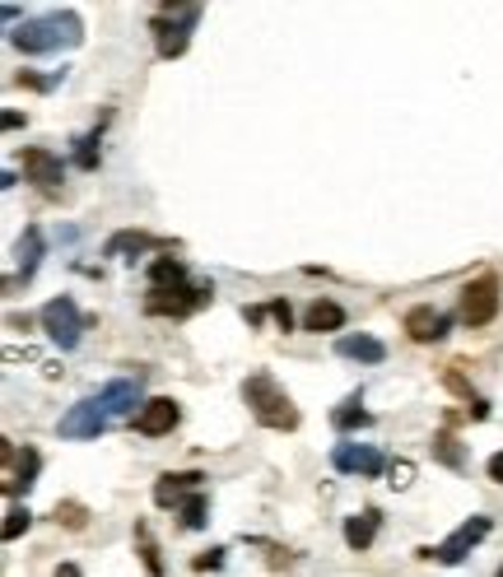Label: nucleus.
Listing matches in <instances>:
<instances>
[{"instance_id": "9d476101", "label": "nucleus", "mask_w": 503, "mask_h": 577, "mask_svg": "<svg viewBox=\"0 0 503 577\" xmlns=\"http://www.w3.org/2000/svg\"><path fill=\"white\" fill-rule=\"evenodd\" d=\"M401 326H406V336L415 340V345H434V340H443L452 331V317L438 312L434 303H415V308L401 317Z\"/></svg>"}, {"instance_id": "393cba45", "label": "nucleus", "mask_w": 503, "mask_h": 577, "mask_svg": "<svg viewBox=\"0 0 503 577\" xmlns=\"http://www.w3.org/2000/svg\"><path fill=\"white\" fill-rule=\"evenodd\" d=\"M75 145H80V149H75V163H80V168H84V173H94V168H98V131L94 135H80V140H75Z\"/></svg>"}, {"instance_id": "423d86ee", "label": "nucleus", "mask_w": 503, "mask_h": 577, "mask_svg": "<svg viewBox=\"0 0 503 577\" xmlns=\"http://www.w3.org/2000/svg\"><path fill=\"white\" fill-rule=\"evenodd\" d=\"M490 531H494L490 517H466V522L457 526V531H452V536L443 540V545H424V550H415V559H438V564H448V568H452V564H462L466 554L476 550V545H480L485 536H490Z\"/></svg>"}, {"instance_id": "39448f33", "label": "nucleus", "mask_w": 503, "mask_h": 577, "mask_svg": "<svg viewBox=\"0 0 503 577\" xmlns=\"http://www.w3.org/2000/svg\"><path fill=\"white\" fill-rule=\"evenodd\" d=\"M38 322H42V331H47V340H52L56 349H75L80 336H84V317H80V308H75V298L70 294L47 298L42 312H38Z\"/></svg>"}, {"instance_id": "a211bd4d", "label": "nucleus", "mask_w": 503, "mask_h": 577, "mask_svg": "<svg viewBox=\"0 0 503 577\" xmlns=\"http://www.w3.org/2000/svg\"><path fill=\"white\" fill-rule=\"evenodd\" d=\"M331 424H336L340 433H354V429H368V424H373V415L364 410V401H359V396H350L345 405H336V410H331Z\"/></svg>"}, {"instance_id": "7c9ffc66", "label": "nucleus", "mask_w": 503, "mask_h": 577, "mask_svg": "<svg viewBox=\"0 0 503 577\" xmlns=\"http://www.w3.org/2000/svg\"><path fill=\"white\" fill-rule=\"evenodd\" d=\"M56 577H80V568H75V564H61V568H56Z\"/></svg>"}, {"instance_id": "a878e982", "label": "nucleus", "mask_w": 503, "mask_h": 577, "mask_svg": "<svg viewBox=\"0 0 503 577\" xmlns=\"http://www.w3.org/2000/svg\"><path fill=\"white\" fill-rule=\"evenodd\" d=\"M84 517H89V512H84L80 503H56V522H66L70 531H80V526H84Z\"/></svg>"}, {"instance_id": "f3484780", "label": "nucleus", "mask_w": 503, "mask_h": 577, "mask_svg": "<svg viewBox=\"0 0 503 577\" xmlns=\"http://www.w3.org/2000/svg\"><path fill=\"white\" fill-rule=\"evenodd\" d=\"M340 326H345V308L331 303V298H317L313 308L303 312V331H317V336H322V331H340Z\"/></svg>"}, {"instance_id": "5701e85b", "label": "nucleus", "mask_w": 503, "mask_h": 577, "mask_svg": "<svg viewBox=\"0 0 503 577\" xmlns=\"http://www.w3.org/2000/svg\"><path fill=\"white\" fill-rule=\"evenodd\" d=\"M136 536H140V559H145L150 577H164V559H159V545L150 540V526L140 522V526H136Z\"/></svg>"}, {"instance_id": "2f4dec72", "label": "nucleus", "mask_w": 503, "mask_h": 577, "mask_svg": "<svg viewBox=\"0 0 503 577\" xmlns=\"http://www.w3.org/2000/svg\"><path fill=\"white\" fill-rule=\"evenodd\" d=\"M494 577H503V568H499V573H494Z\"/></svg>"}, {"instance_id": "9b49d317", "label": "nucleus", "mask_w": 503, "mask_h": 577, "mask_svg": "<svg viewBox=\"0 0 503 577\" xmlns=\"http://www.w3.org/2000/svg\"><path fill=\"white\" fill-rule=\"evenodd\" d=\"M24 173L28 182L38 191H47V196H56L61 191V182H66V168H61V159H56L52 149H42V145H28L24 149Z\"/></svg>"}, {"instance_id": "20e7f679", "label": "nucleus", "mask_w": 503, "mask_h": 577, "mask_svg": "<svg viewBox=\"0 0 503 577\" xmlns=\"http://www.w3.org/2000/svg\"><path fill=\"white\" fill-rule=\"evenodd\" d=\"M196 19H201V5H164L159 10V19H154V47H159L164 61L187 52V33Z\"/></svg>"}, {"instance_id": "f8f14e48", "label": "nucleus", "mask_w": 503, "mask_h": 577, "mask_svg": "<svg viewBox=\"0 0 503 577\" xmlns=\"http://www.w3.org/2000/svg\"><path fill=\"white\" fill-rule=\"evenodd\" d=\"M177 419H182V405H177L173 396H154V401H145L136 410V433H145V438H164V433L177 429Z\"/></svg>"}, {"instance_id": "1a4fd4ad", "label": "nucleus", "mask_w": 503, "mask_h": 577, "mask_svg": "<svg viewBox=\"0 0 503 577\" xmlns=\"http://www.w3.org/2000/svg\"><path fill=\"white\" fill-rule=\"evenodd\" d=\"M215 298V289H150V298H145V312H154V317H191L196 308H205Z\"/></svg>"}, {"instance_id": "412c9836", "label": "nucleus", "mask_w": 503, "mask_h": 577, "mask_svg": "<svg viewBox=\"0 0 503 577\" xmlns=\"http://www.w3.org/2000/svg\"><path fill=\"white\" fill-rule=\"evenodd\" d=\"M150 247H168V242L150 238V233H117L108 242V256H122V252H150Z\"/></svg>"}, {"instance_id": "f03ea898", "label": "nucleus", "mask_w": 503, "mask_h": 577, "mask_svg": "<svg viewBox=\"0 0 503 577\" xmlns=\"http://www.w3.org/2000/svg\"><path fill=\"white\" fill-rule=\"evenodd\" d=\"M10 42L28 56H47V52H61V47H80L84 24L75 10H52V14H42V19H28V24L10 28Z\"/></svg>"}, {"instance_id": "aec40b11", "label": "nucleus", "mask_w": 503, "mask_h": 577, "mask_svg": "<svg viewBox=\"0 0 503 577\" xmlns=\"http://www.w3.org/2000/svg\"><path fill=\"white\" fill-rule=\"evenodd\" d=\"M182 280H187V270L173 256H159L150 266V289H182Z\"/></svg>"}, {"instance_id": "4468645a", "label": "nucleus", "mask_w": 503, "mask_h": 577, "mask_svg": "<svg viewBox=\"0 0 503 577\" xmlns=\"http://www.w3.org/2000/svg\"><path fill=\"white\" fill-rule=\"evenodd\" d=\"M336 354L340 359H350V363H382L387 359V345H382L378 336H364V331H359V336H340Z\"/></svg>"}, {"instance_id": "0eeeda50", "label": "nucleus", "mask_w": 503, "mask_h": 577, "mask_svg": "<svg viewBox=\"0 0 503 577\" xmlns=\"http://www.w3.org/2000/svg\"><path fill=\"white\" fill-rule=\"evenodd\" d=\"M499 303H503L499 280H494V275H480V280H471L462 289V322L466 326H490L494 317H499Z\"/></svg>"}, {"instance_id": "6ab92c4d", "label": "nucleus", "mask_w": 503, "mask_h": 577, "mask_svg": "<svg viewBox=\"0 0 503 577\" xmlns=\"http://www.w3.org/2000/svg\"><path fill=\"white\" fill-rule=\"evenodd\" d=\"M14 461H19V466H14V480L5 484V494H28V489H33V475H38V466H42V457L33 452V447H24Z\"/></svg>"}, {"instance_id": "f257e3e1", "label": "nucleus", "mask_w": 503, "mask_h": 577, "mask_svg": "<svg viewBox=\"0 0 503 577\" xmlns=\"http://www.w3.org/2000/svg\"><path fill=\"white\" fill-rule=\"evenodd\" d=\"M131 405H140V382L112 377L108 387H98L94 396L70 405L66 415H61V424H56V433L61 438H98V433H108L112 419L131 415Z\"/></svg>"}, {"instance_id": "c756f323", "label": "nucleus", "mask_w": 503, "mask_h": 577, "mask_svg": "<svg viewBox=\"0 0 503 577\" xmlns=\"http://www.w3.org/2000/svg\"><path fill=\"white\" fill-rule=\"evenodd\" d=\"M219 559H224V550H210V554H201V559H196V568H219Z\"/></svg>"}, {"instance_id": "4be33fe9", "label": "nucleus", "mask_w": 503, "mask_h": 577, "mask_svg": "<svg viewBox=\"0 0 503 577\" xmlns=\"http://www.w3.org/2000/svg\"><path fill=\"white\" fill-rule=\"evenodd\" d=\"M434 461H443L448 470H462L466 466V452L452 433H434Z\"/></svg>"}, {"instance_id": "6e6552de", "label": "nucleus", "mask_w": 503, "mask_h": 577, "mask_svg": "<svg viewBox=\"0 0 503 577\" xmlns=\"http://www.w3.org/2000/svg\"><path fill=\"white\" fill-rule=\"evenodd\" d=\"M331 466H336L340 475L378 480L382 470H387V457H382L378 447H368V443H336V447H331Z\"/></svg>"}, {"instance_id": "7ed1b4c3", "label": "nucleus", "mask_w": 503, "mask_h": 577, "mask_svg": "<svg viewBox=\"0 0 503 577\" xmlns=\"http://www.w3.org/2000/svg\"><path fill=\"white\" fill-rule=\"evenodd\" d=\"M243 401H247V410H252V419H257L261 429H275V433L299 429V410H294V401L280 391V382H275L271 373H252V377H247V382H243Z\"/></svg>"}, {"instance_id": "2eb2a0df", "label": "nucleus", "mask_w": 503, "mask_h": 577, "mask_svg": "<svg viewBox=\"0 0 503 577\" xmlns=\"http://www.w3.org/2000/svg\"><path fill=\"white\" fill-rule=\"evenodd\" d=\"M196 484H201V475H196V470H187V475H159V484H154V503H159V508H182V503H187V489L191 494H196Z\"/></svg>"}, {"instance_id": "b1692460", "label": "nucleus", "mask_w": 503, "mask_h": 577, "mask_svg": "<svg viewBox=\"0 0 503 577\" xmlns=\"http://www.w3.org/2000/svg\"><path fill=\"white\" fill-rule=\"evenodd\" d=\"M182 526H187V531H201L205 526V494L201 489L187 494V503H182Z\"/></svg>"}, {"instance_id": "c85d7f7f", "label": "nucleus", "mask_w": 503, "mask_h": 577, "mask_svg": "<svg viewBox=\"0 0 503 577\" xmlns=\"http://www.w3.org/2000/svg\"><path fill=\"white\" fill-rule=\"evenodd\" d=\"M485 470H490V480H499V484H503V452H494L490 466H485Z\"/></svg>"}, {"instance_id": "cd10ccee", "label": "nucleus", "mask_w": 503, "mask_h": 577, "mask_svg": "<svg viewBox=\"0 0 503 577\" xmlns=\"http://www.w3.org/2000/svg\"><path fill=\"white\" fill-rule=\"evenodd\" d=\"M19 531H28V508H14L5 522V540H19Z\"/></svg>"}, {"instance_id": "bb28decb", "label": "nucleus", "mask_w": 503, "mask_h": 577, "mask_svg": "<svg viewBox=\"0 0 503 577\" xmlns=\"http://www.w3.org/2000/svg\"><path fill=\"white\" fill-rule=\"evenodd\" d=\"M266 312L275 317V326H280V331H289V326H294V312H289L285 298H275V303H266Z\"/></svg>"}, {"instance_id": "ddd939ff", "label": "nucleus", "mask_w": 503, "mask_h": 577, "mask_svg": "<svg viewBox=\"0 0 503 577\" xmlns=\"http://www.w3.org/2000/svg\"><path fill=\"white\" fill-rule=\"evenodd\" d=\"M378 526H382V512L378 508H364V512H354V517H345V545L364 554L368 545L378 540Z\"/></svg>"}, {"instance_id": "dca6fc26", "label": "nucleus", "mask_w": 503, "mask_h": 577, "mask_svg": "<svg viewBox=\"0 0 503 577\" xmlns=\"http://www.w3.org/2000/svg\"><path fill=\"white\" fill-rule=\"evenodd\" d=\"M42 252H47V247H42V229H24V238H19V275H14L10 280V289L19 280H33V275H38V266H42Z\"/></svg>"}]
</instances>
